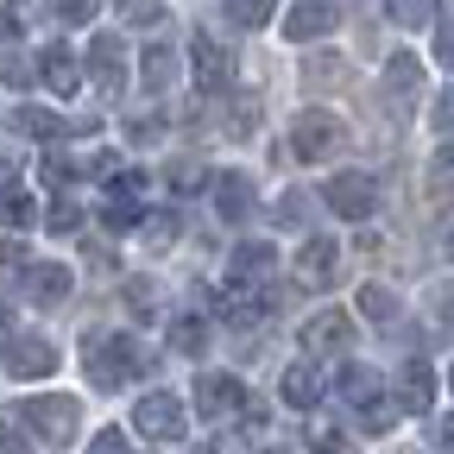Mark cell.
Returning <instances> with one entry per match:
<instances>
[{"label": "cell", "mask_w": 454, "mask_h": 454, "mask_svg": "<svg viewBox=\"0 0 454 454\" xmlns=\"http://www.w3.org/2000/svg\"><path fill=\"white\" fill-rule=\"evenodd\" d=\"M114 13H121L127 26H158L164 20V0H114Z\"/></svg>", "instance_id": "obj_25"}, {"label": "cell", "mask_w": 454, "mask_h": 454, "mask_svg": "<svg viewBox=\"0 0 454 454\" xmlns=\"http://www.w3.org/2000/svg\"><path fill=\"white\" fill-rule=\"evenodd\" d=\"M152 227H145V247H170V234H177V227H170V215H145Z\"/></svg>", "instance_id": "obj_40"}, {"label": "cell", "mask_w": 454, "mask_h": 454, "mask_svg": "<svg viewBox=\"0 0 454 454\" xmlns=\"http://www.w3.org/2000/svg\"><path fill=\"white\" fill-rule=\"evenodd\" d=\"M435 127H442V133H454V89L435 101Z\"/></svg>", "instance_id": "obj_42"}, {"label": "cell", "mask_w": 454, "mask_h": 454, "mask_svg": "<svg viewBox=\"0 0 454 454\" xmlns=\"http://www.w3.org/2000/svg\"><path fill=\"white\" fill-rule=\"evenodd\" d=\"M202 340H208V328H202L196 316H177V328H170V348H177V354H202Z\"/></svg>", "instance_id": "obj_27"}, {"label": "cell", "mask_w": 454, "mask_h": 454, "mask_svg": "<svg viewBox=\"0 0 454 454\" xmlns=\"http://www.w3.org/2000/svg\"><path fill=\"white\" fill-rule=\"evenodd\" d=\"M334 0H291V13H284V38H297V44H316L334 32Z\"/></svg>", "instance_id": "obj_10"}, {"label": "cell", "mask_w": 454, "mask_h": 454, "mask_svg": "<svg viewBox=\"0 0 454 454\" xmlns=\"http://www.w3.org/2000/svg\"><path fill=\"white\" fill-rule=\"evenodd\" d=\"M334 145H340V114L309 107V114H297V121H291V152H297L303 164H322Z\"/></svg>", "instance_id": "obj_4"}, {"label": "cell", "mask_w": 454, "mask_h": 454, "mask_svg": "<svg viewBox=\"0 0 454 454\" xmlns=\"http://www.w3.org/2000/svg\"><path fill=\"white\" fill-rule=\"evenodd\" d=\"M0 316H7V303H0Z\"/></svg>", "instance_id": "obj_48"}, {"label": "cell", "mask_w": 454, "mask_h": 454, "mask_svg": "<svg viewBox=\"0 0 454 454\" xmlns=\"http://www.w3.org/2000/svg\"><path fill=\"white\" fill-rule=\"evenodd\" d=\"M20 423H32L51 448H64V442H76V423H82V411H76V397H57V391H44V397H32V404L20 411Z\"/></svg>", "instance_id": "obj_3"}, {"label": "cell", "mask_w": 454, "mask_h": 454, "mask_svg": "<svg viewBox=\"0 0 454 454\" xmlns=\"http://www.w3.org/2000/svg\"><path fill=\"white\" fill-rule=\"evenodd\" d=\"M13 133H20V139H57V133H64V121H57L51 107H32V101H26V107H13Z\"/></svg>", "instance_id": "obj_20"}, {"label": "cell", "mask_w": 454, "mask_h": 454, "mask_svg": "<svg viewBox=\"0 0 454 454\" xmlns=\"http://www.w3.org/2000/svg\"><path fill=\"white\" fill-rule=\"evenodd\" d=\"M291 271H297L303 291H328V284L340 278V247L316 234V240H303V253H297V265H291Z\"/></svg>", "instance_id": "obj_9"}, {"label": "cell", "mask_w": 454, "mask_h": 454, "mask_svg": "<svg viewBox=\"0 0 454 454\" xmlns=\"http://www.w3.org/2000/svg\"><path fill=\"white\" fill-rule=\"evenodd\" d=\"M0 265H26V247L20 240H0Z\"/></svg>", "instance_id": "obj_44"}, {"label": "cell", "mask_w": 454, "mask_h": 454, "mask_svg": "<svg viewBox=\"0 0 454 454\" xmlns=\"http://www.w3.org/2000/svg\"><path fill=\"white\" fill-rule=\"evenodd\" d=\"M265 454H284V448H265Z\"/></svg>", "instance_id": "obj_46"}, {"label": "cell", "mask_w": 454, "mask_h": 454, "mask_svg": "<svg viewBox=\"0 0 454 454\" xmlns=\"http://www.w3.org/2000/svg\"><path fill=\"white\" fill-rule=\"evenodd\" d=\"M334 391H340V404H354V411H366V404H379V397H385V379H379L372 366H340Z\"/></svg>", "instance_id": "obj_15"}, {"label": "cell", "mask_w": 454, "mask_h": 454, "mask_svg": "<svg viewBox=\"0 0 454 454\" xmlns=\"http://www.w3.org/2000/svg\"><path fill=\"white\" fill-rule=\"evenodd\" d=\"M429 404H435V366L411 360L404 372H397V411H411V417H429Z\"/></svg>", "instance_id": "obj_12"}, {"label": "cell", "mask_w": 454, "mask_h": 454, "mask_svg": "<svg viewBox=\"0 0 454 454\" xmlns=\"http://www.w3.org/2000/svg\"><path fill=\"white\" fill-rule=\"evenodd\" d=\"M170 190H177V196H196V190H208V170L202 164H170Z\"/></svg>", "instance_id": "obj_29"}, {"label": "cell", "mask_w": 454, "mask_h": 454, "mask_svg": "<svg viewBox=\"0 0 454 454\" xmlns=\"http://www.w3.org/2000/svg\"><path fill=\"white\" fill-rule=\"evenodd\" d=\"M284 404H297V411H309L316 404V397H322V379H316V366H309V354H303V366H291V372H284Z\"/></svg>", "instance_id": "obj_19"}, {"label": "cell", "mask_w": 454, "mask_h": 454, "mask_svg": "<svg viewBox=\"0 0 454 454\" xmlns=\"http://www.w3.org/2000/svg\"><path fill=\"white\" fill-rule=\"evenodd\" d=\"M133 423H139V435H152V442H177V435H184V397H170V391L139 397Z\"/></svg>", "instance_id": "obj_8"}, {"label": "cell", "mask_w": 454, "mask_h": 454, "mask_svg": "<svg viewBox=\"0 0 454 454\" xmlns=\"http://www.w3.org/2000/svg\"><path fill=\"white\" fill-rule=\"evenodd\" d=\"M322 196H328V208L340 221H372L379 215V177L372 170H334Z\"/></svg>", "instance_id": "obj_2"}, {"label": "cell", "mask_w": 454, "mask_h": 454, "mask_svg": "<svg viewBox=\"0 0 454 454\" xmlns=\"http://www.w3.org/2000/svg\"><path fill=\"white\" fill-rule=\"evenodd\" d=\"M82 360H89V379L101 385V391H114V385H127L133 372H145L152 366V354L139 348L133 334H82Z\"/></svg>", "instance_id": "obj_1"}, {"label": "cell", "mask_w": 454, "mask_h": 454, "mask_svg": "<svg viewBox=\"0 0 454 454\" xmlns=\"http://www.w3.org/2000/svg\"><path fill=\"white\" fill-rule=\"evenodd\" d=\"M448 385H454V366H448Z\"/></svg>", "instance_id": "obj_47"}, {"label": "cell", "mask_w": 454, "mask_h": 454, "mask_svg": "<svg viewBox=\"0 0 454 454\" xmlns=\"http://www.w3.org/2000/svg\"><path fill=\"white\" fill-rule=\"evenodd\" d=\"M44 227H51V234H76V227H82V208H76V202H57Z\"/></svg>", "instance_id": "obj_32"}, {"label": "cell", "mask_w": 454, "mask_h": 454, "mask_svg": "<svg viewBox=\"0 0 454 454\" xmlns=\"http://www.w3.org/2000/svg\"><path fill=\"white\" fill-rule=\"evenodd\" d=\"M89 64H95V89L101 95H121V82H127V57H121V38H89Z\"/></svg>", "instance_id": "obj_13"}, {"label": "cell", "mask_w": 454, "mask_h": 454, "mask_svg": "<svg viewBox=\"0 0 454 454\" xmlns=\"http://www.w3.org/2000/svg\"><path fill=\"white\" fill-rule=\"evenodd\" d=\"M435 64L454 70V20H442V32H435Z\"/></svg>", "instance_id": "obj_38"}, {"label": "cell", "mask_w": 454, "mask_h": 454, "mask_svg": "<svg viewBox=\"0 0 454 454\" xmlns=\"http://www.w3.org/2000/svg\"><path fill=\"white\" fill-rule=\"evenodd\" d=\"M417 89H423V64H417L411 51H397L391 64H385V95H417Z\"/></svg>", "instance_id": "obj_21"}, {"label": "cell", "mask_w": 454, "mask_h": 454, "mask_svg": "<svg viewBox=\"0 0 454 454\" xmlns=\"http://www.w3.org/2000/svg\"><path fill=\"white\" fill-rule=\"evenodd\" d=\"M297 348H303L309 360H340V354L354 348V322L340 316V309H322V316H309V322H303Z\"/></svg>", "instance_id": "obj_5"}, {"label": "cell", "mask_w": 454, "mask_h": 454, "mask_svg": "<svg viewBox=\"0 0 454 454\" xmlns=\"http://www.w3.org/2000/svg\"><path fill=\"white\" fill-rule=\"evenodd\" d=\"M208 190H215L221 221H247V208H253V184L240 177V170H221V177H208Z\"/></svg>", "instance_id": "obj_16"}, {"label": "cell", "mask_w": 454, "mask_h": 454, "mask_svg": "<svg viewBox=\"0 0 454 454\" xmlns=\"http://www.w3.org/2000/svg\"><path fill=\"white\" fill-rule=\"evenodd\" d=\"M51 7H57V20H64V26H89L101 0H51Z\"/></svg>", "instance_id": "obj_31"}, {"label": "cell", "mask_w": 454, "mask_h": 454, "mask_svg": "<svg viewBox=\"0 0 454 454\" xmlns=\"http://www.w3.org/2000/svg\"><path fill=\"white\" fill-rule=\"evenodd\" d=\"M303 82H309V89H340V82H348V64L328 57V51H316L309 64H303Z\"/></svg>", "instance_id": "obj_22"}, {"label": "cell", "mask_w": 454, "mask_h": 454, "mask_svg": "<svg viewBox=\"0 0 454 454\" xmlns=\"http://www.w3.org/2000/svg\"><path fill=\"white\" fill-rule=\"evenodd\" d=\"M44 177H51V184H70V177H82V170H76L64 152H51V158H44Z\"/></svg>", "instance_id": "obj_36"}, {"label": "cell", "mask_w": 454, "mask_h": 454, "mask_svg": "<svg viewBox=\"0 0 454 454\" xmlns=\"http://www.w3.org/2000/svg\"><path fill=\"white\" fill-rule=\"evenodd\" d=\"M196 411H202L208 423L247 411V385H240V372H202V379H196Z\"/></svg>", "instance_id": "obj_6"}, {"label": "cell", "mask_w": 454, "mask_h": 454, "mask_svg": "<svg viewBox=\"0 0 454 454\" xmlns=\"http://www.w3.org/2000/svg\"><path fill=\"white\" fill-rule=\"evenodd\" d=\"M227 20H234V26H265L271 0H227Z\"/></svg>", "instance_id": "obj_30"}, {"label": "cell", "mask_w": 454, "mask_h": 454, "mask_svg": "<svg viewBox=\"0 0 454 454\" xmlns=\"http://www.w3.org/2000/svg\"><path fill=\"white\" fill-rule=\"evenodd\" d=\"M360 309H366L379 328H391V322H397V297L385 291V284H366V291H360Z\"/></svg>", "instance_id": "obj_24"}, {"label": "cell", "mask_w": 454, "mask_h": 454, "mask_svg": "<svg viewBox=\"0 0 454 454\" xmlns=\"http://www.w3.org/2000/svg\"><path fill=\"white\" fill-rule=\"evenodd\" d=\"M429 442H435V448H454V417H442V423L429 429Z\"/></svg>", "instance_id": "obj_43"}, {"label": "cell", "mask_w": 454, "mask_h": 454, "mask_svg": "<svg viewBox=\"0 0 454 454\" xmlns=\"http://www.w3.org/2000/svg\"><path fill=\"white\" fill-rule=\"evenodd\" d=\"M89 454H127V429H101V435L89 442Z\"/></svg>", "instance_id": "obj_37"}, {"label": "cell", "mask_w": 454, "mask_h": 454, "mask_svg": "<svg viewBox=\"0 0 454 454\" xmlns=\"http://www.w3.org/2000/svg\"><path fill=\"white\" fill-rule=\"evenodd\" d=\"M448 259H454V215H448Z\"/></svg>", "instance_id": "obj_45"}, {"label": "cell", "mask_w": 454, "mask_h": 454, "mask_svg": "<svg viewBox=\"0 0 454 454\" xmlns=\"http://www.w3.org/2000/svg\"><path fill=\"white\" fill-rule=\"evenodd\" d=\"M360 429H366V435H385V429H391V404H385V397L360 411Z\"/></svg>", "instance_id": "obj_33"}, {"label": "cell", "mask_w": 454, "mask_h": 454, "mask_svg": "<svg viewBox=\"0 0 454 454\" xmlns=\"http://www.w3.org/2000/svg\"><path fill=\"white\" fill-rule=\"evenodd\" d=\"M26 297H32V303H64V297H70V271L51 265V259L26 265Z\"/></svg>", "instance_id": "obj_17"}, {"label": "cell", "mask_w": 454, "mask_h": 454, "mask_svg": "<svg viewBox=\"0 0 454 454\" xmlns=\"http://www.w3.org/2000/svg\"><path fill=\"white\" fill-rule=\"evenodd\" d=\"M32 215H38V202H32L20 184L0 190V221H7V227H32Z\"/></svg>", "instance_id": "obj_23"}, {"label": "cell", "mask_w": 454, "mask_h": 454, "mask_svg": "<svg viewBox=\"0 0 454 454\" xmlns=\"http://www.w3.org/2000/svg\"><path fill=\"white\" fill-rule=\"evenodd\" d=\"M20 32V0H0V44H13Z\"/></svg>", "instance_id": "obj_41"}, {"label": "cell", "mask_w": 454, "mask_h": 454, "mask_svg": "<svg viewBox=\"0 0 454 454\" xmlns=\"http://www.w3.org/2000/svg\"><path fill=\"white\" fill-rule=\"evenodd\" d=\"M429 170H435V184H454V139H442V145H435Z\"/></svg>", "instance_id": "obj_34"}, {"label": "cell", "mask_w": 454, "mask_h": 454, "mask_svg": "<svg viewBox=\"0 0 454 454\" xmlns=\"http://www.w3.org/2000/svg\"><path fill=\"white\" fill-rule=\"evenodd\" d=\"M0 454H32V442H26L20 423H0Z\"/></svg>", "instance_id": "obj_35"}, {"label": "cell", "mask_w": 454, "mask_h": 454, "mask_svg": "<svg viewBox=\"0 0 454 454\" xmlns=\"http://www.w3.org/2000/svg\"><path fill=\"white\" fill-rule=\"evenodd\" d=\"M145 89H170V76H177V57H170V51H145Z\"/></svg>", "instance_id": "obj_26"}, {"label": "cell", "mask_w": 454, "mask_h": 454, "mask_svg": "<svg viewBox=\"0 0 454 454\" xmlns=\"http://www.w3.org/2000/svg\"><path fill=\"white\" fill-rule=\"evenodd\" d=\"M227 271H234V284H265L271 271H278V253L265 247V240H247V247H234V259H227Z\"/></svg>", "instance_id": "obj_14"}, {"label": "cell", "mask_w": 454, "mask_h": 454, "mask_svg": "<svg viewBox=\"0 0 454 454\" xmlns=\"http://www.w3.org/2000/svg\"><path fill=\"white\" fill-rule=\"evenodd\" d=\"M38 76H44L51 95H76V89H82V64H76L70 44H44V51H38Z\"/></svg>", "instance_id": "obj_11"}, {"label": "cell", "mask_w": 454, "mask_h": 454, "mask_svg": "<svg viewBox=\"0 0 454 454\" xmlns=\"http://www.w3.org/2000/svg\"><path fill=\"white\" fill-rule=\"evenodd\" d=\"M190 64H196V82L202 89H227V57H221V44L215 38H190Z\"/></svg>", "instance_id": "obj_18"}, {"label": "cell", "mask_w": 454, "mask_h": 454, "mask_svg": "<svg viewBox=\"0 0 454 454\" xmlns=\"http://www.w3.org/2000/svg\"><path fill=\"white\" fill-rule=\"evenodd\" d=\"M0 360H7L13 379H44V372H57V348H51L44 334H7Z\"/></svg>", "instance_id": "obj_7"}, {"label": "cell", "mask_w": 454, "mask_h": 454, "mask_svg": "<svg viewBox=\"0 0 454 454\" xmlns=\"http://www.w3.org/2000/svg\"><path fill=\"white\" fill-rule=\"evenodd\" d=\"M309 454H354V442L334 435V429H316V448H309Z\"/></svg>", "instance_id": "obj_39"}, {"label": "cell", "mask_w": 454, "mask_h": 454, "mask_svg": "<svg viewBox=\"0 0 454 454\" xmlns=\"http://www.w3.org/2000/svg\"><path fill=\"white\" fill-rule=\"evenodd\" d=\"M385 7H391L397 26H429L435 20V0H385Z\"/></svg>", "instance_id": "obj_28"}]
</instances>
